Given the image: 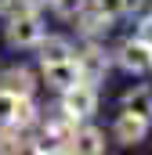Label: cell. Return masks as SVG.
Wrapping results in <instances>:
<instances>
[{"mask_svg":"<svg viewBox=\"0 0 152 155\" xmlns=\"http://www.w3.org/2000/svg\"><path fill=\"white\" fill-rule=\"evenodd\" d=\"M40 36H43V18L36 15V7H18L7 15V43L11 47H36Z\"/></svg>","mask_w":152,"mask_h":155,"instance_id":"cell-1","label":"cell"},{"mask_svg":"<svg viewBox=\"0 0 152 155\" xmlns=\"http://www.w3.org/2000/svg\"><path fill=\"white\" fill-rule=\"evenodd\" d=\"M62 112L73 116V119H91L98 112V87L80 79L69 90H62Z\"/></svg>","mask_w":152,"mask_h":155,"instance_id":"cell-2","label":"cell"},{"mask_svg":"<svg viewBox=\"0 0 152 155\" xmlns=\"http://www.w3.org/2000/svg\"><path fill=\"white\" fill-rule=\"evenodd\" d=\"M73 61H76V69H80V79L83 83H94L98 87L102 79L109 76V54L98 47V40H87V47L76 54Z\"/></svg>","mask_w":152,"mask_h":155,"instance_id":"cell-3","label":"cell"},{"mask_svg":"<svg viewBox=\"0 0 152 155\" xmlns=\"http://www.w3.org/2000/svg\"><path fill=\"white\" fill-rule=\"evenodd\" d=\"M116 61L127 69V72H134V76H145L152 72V47L149 43H141V40H123L119 43V51H116Z\"/></svg>","mask_w":152,"mask_h":155,"instance_id":"cell-4","label":"cell"},{"mask_svg":"<svg viewBox=\"0 0 152 155\" xmlns=\"http://www.w3.org/2000/svg\"><path fill=\"white\" fill-rule=\"evenodd\" d=\"M112 134H116V141L119 144H141L145 141V134H149V123L141 116H134V112H119V119H116V126H112Z\"/></svg>","mask_w":152,"mask_h":155,"instance_id":"cell-5","label":"cell"},{"mask_svg":"<svg viewBox=\"0 0 152 155\" xmlns=\"http://www.w3.org/2000/svg\"><path fill=\"white\" fill-rule=\"evenodd\" d=\"M43 79H47V87L51 90H69L73 83H80V69H76L73 58H65V61H51V65H43Z\"/></svg>","mask_w":152,"mask_h":155,"instance_id":"cell-6","label":"cell"},{"mask_svg":"<svg viewBox=\"0 0 152 155\" xmlns=\"http://www.w3.org/2000/svg\"><path fill=\"white\" fill-rule=\"evenodd\" d=\"M69 152L102 155V152H105V134H102L98 126H76V130H73V141H69Z\"/></svg>","mask_w":152,"mask_h":155,"instance_id":"cell-7","label":"cell"},{"mask_svg":"<svg viewBox=\"0 0 152 155\" xmlns=\"http://www.w3.org/2000/svg\"><path fill=\"white\" fill-rule=\"evenodd\" d=\"M73 22H76V29H80L87 40H98V36H105V33L112 29V18H109V15H102L98 7H83Z\"/></svg>","mask_w":152,"mask_h":155,"instance_id":"cell-8","label":"cell"},{"mask_svg":"<svg viewBox=\"0 0 152 155\" xmlns=\"http://www.w3.org/2000/svg\"><path fill=\"white\" fill-rule=\"evenodd\" d=\"M0 90H7V94H15V97H26V94L36 90V79H33L29 69L15 65V69H4V72H0Z\"/></svg>","mask_w":152,"mask_h":155,"instance_id":"cell-9","label":"cell"},{"mask_svg":"<svg viewBox=\"0 0 152 155\" xmlns=\"http://www.w3.org/2000/svg\"><path fill=\"white\" fill-rule=\"evenodd\" d=\"M36 51H40V65H51V61H65V58H73V43L65 36H43L36 40Z\"/></svg>","mask_w":152,"mask_h":155,"instance_id":"cell-10","label":"cell"},{"mask_svg":"<svg viewBox=\"0 0 152 155\" xmlns=\"http://www.w3.org/2000/svg\"><path fill=\"white\" fill-rule=\"evenodd\" d=\"M123 108L134 112V116H141L145 123H152V90H149V87L127 90V94H123Z\"/></svg>","mask_w":152,"mask_h":155,"instance_id":"cell-11","label":"cell"},{"mask_svg":"<svg viewBox=\"0 0 152 155\" xmlns=\"http://www.w3.org/2000/svg\"><path fill=\"white\" fill-rule=\"evenodd\" d=\"M33 123H40V108L33 105V94H26V97H18V101H15V116H11V126L26 130V126H33Z\"/></svg>","mask_w":152,"mask_h":155,"instance_id":"cell-12","label":"cell"},{"mask_svg":"<svg viewBox=\"0 0 152 155\" xmlns=\"http://www.w3.org/2000/svg\"><path fill=\"white\" fill-rule=\"evenodd\" d=\"M18 152H26L22 130L11 126V123H4V126H0V155H18Z\"/></svg>","mask_w":152,"mask_h":155,"instance_id":"cell-13","label":"cell"},{"mask_svg":"<svg viewBox=\"0 0 152 155\" xmlns=\"http://www.w3.org/2000/svg\"><path fill=\"white\" fill-rule=\"evenodd\" d=\"M91 7H98L102 15H109V18H123L127 11H130V0H91Z\"/></svg>","mask_w":152,"mask_h":155,"instance_id":"cell-14","label":"cell"},{"mask_svg":"<svg viewBox=\"0 0 152 155\" xmlns=\"http://www.w3.org/2000/svg\"><path fill=\"white\" fill-rule=\"evenodd\" d=\"M51 4H54V15H58V18H65V22H73L76 15L87 7V0H51Z\"/></svg>","mask_w":152,"mask_h":155,"instance_id":"cell-15","label":"cell"},{"mask_svg":"<svg viewBox=\"0 0 152 155\" xmlns=\"http://www.w3.org/2000/svg\"><path fill=\"white\" fill-rule=\"evenodd\" d=\"M15 94H7V90H0V126L4 123H11V116H15Z\"/></svg>","mask_w":152,"mask_h":155,"instance_id":"cell-16","label":"cell"},{"mask_svg":"<svg viewBox=\"0 0 152 155\" xmlns=\"http://www.w3.org/2000/svg\"><path fill=\"white\" fill-rule=\"evenodd\" d=\"M138 40L152 47V18H138Z\"/></svg>","mask_w":152,"mask_h":155,"instance_id":"cell-17","label":"cell"},{"mask_svg":"<svg viewBox=\"0 0 152 155\" xmlns=\"http://www.w3.org/2000/svg\"><path fill=\"white\" fill-rule=\"evenodd\" d=\"M130 11L138 18H152V0H130Z\"/></svg>","mask_w":152,"mask_h":155,"instance_id":"cell-18","label":"cell"},{"mask_svg":"<svg viewBox=\"0 0 152 155\" xmlns=\"http://www.w3.org/2000/svg\"><path fill=\"white\" fill-rule=\"evenodd\" d=\"M18 7H22V0H0V15H11Z\"/></svg>","mask_w":152,"mask_h":155,"instance_id":"cell-19","label":"cell"},{"mask_svg":"<svg viewBox=\"0 0 152 155\" xmlns=\"http://www.w3.org/2000/svg\"><path fill=\"white\" fill-rule=\"evenodd\" d=\"M40 4H47V0H22V7H40Z\"/></svg>","mask_w":152,"mask_h":155,"instance_id":"cell-20","label":"cell"}]
</instances>
